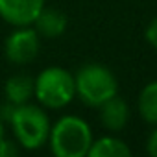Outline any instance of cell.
Returning <instances> with one entry per match:
<instances>
[{
	"mask_svg": "<svg viewBox=\"0 0 157 157\" xmlns=\"http://www.w3.org/2000/svg\"><path fill=\"white\" fill-rule=\"evenodd\" d=\"M48 144L56 157H85L93 144V131L83 118L65 115L52 124Z\"/></svg>",
	"mask_w": 157,
	"mask_h": 157,
	"instance_id": "6da1fadb",
	"label": "cell"
},
{
	"mask_svg": "<svg viewBox=\"0 0 157 157\" xmlns=\"http://www.w3.org/2000/svg\"><path fill=\"white\" fill-rule=\"evenodd\" d=\"M21 150H39L48 142L50 135V118L43 107L33 104H21L15 107L10 122Z\"/></svg>",
	"mask_w": 157,
	"mask_h": 157,
	"instance_id": "7a4b0ae2",
	"label": "cell"
},
{
	"mask_svg": "<svg viewBox=\"0 0 157 157\" xmlns=\"http://www.w3.org/2000/svg\"><path fill=\"white\" fill-rule=\"evenodd\" d=\"M74 96V74L63 67H46L33 78V98L46 109H63Z\"/></svg>",
	"mask_w": 157,
	"mask_h": 157,
	"instance_id": "3957f363",
	"label": "cell"
},
{
	"mask_svg": "<svg viewBox=\"0 0 157 157\" xmlns=\"http://www.w3.org/2000/svg\"><path fill=\"white\" fill-rule=\"evenodd\" d=\"M74 85L76 96H80L82 102L91 107H100L118 91L115 74L100 63H87L78 68L74 76Z\"/></svg>",
	"mask_w": 157,
	"mask_h": 157,
	"instance_id": "277c9868",
	"label": "cell"
},
{
	"mask_svg": "<svg viewBox=\"0 0 157 157\" xmlns=\"http://www.w3.org/2000/svg\"><path fill=\"white\" fill-rule=\"evenodd\" d=\"M41 48V35L33 26H15L4 41V56L13 65L32 63Z\"/></svg>",
	"mask_w": 157,
	"mask_h": 157,
	"instance_id": "5b68a950",
	"label": "cell"
},
{
	"mask_svg": "<svg viewBox=\"0 0 157 157\" xmlns=\"http://www.w3.org/2000/svg\"><path fill=\"white\" fill-rule=\"evenodd\" d=\"M44 8V0H0V19L15 26H32Z\"/></svg>",
	"mask_w": 157,
	"mask_h": 157,
	"instance_id": "8992f818",
	"label": "cell"
},
{
	"mask_svg": "<svg viewBox=\"0 0 157 157\" xmlns=\"http://www.w3.org/2000/svg\"><path fill=\"white\" fill-rule=\"evenodd\" d=\"M128 120H129V107L124 98L115 94L100 105V122L109 131L124 129Z\"/></svg>",
	"mask_w": 157,
	"mask_h": 157,
	"instance_id": "52a82bcc",
	"label": "cell"
},
{
	"mask_svg": "<svg viewBox=\"0 0 157 157\" xmlns=\"http://www.w3.org/2000/svg\"><path fill=\"white\" fill-rule=\"evenodd\" d=\"M32 26L37 30V33H39L41 37L56 39V37H59V35L65 33V30H67V17H65V13H61L59 10H56V8H46V6H44V8L41 10V13L37 15L35 22H33Z\"/></svg>",
	"mask_w": 157,
	"mask_h": 157,
	"instance_id": "ba28073f",
	"label": "cell"
},
{
	"mask_svg": "<svg viewBox=\"0 0 157 157\" xmlns=\"http://www.w3.org/2000/svg\"><path fill=\"white\" fill-rule=\"evenodd\" d=\"M4 96L15 105L28 104L33 98V78L28 74L10 76L4 83Z\"/></svg>",
	"mask_w": 157,
	"mask_h": 157,
	"instance_id": "9c48e42d",
	"label": "cell"
},
{
	"mask_svg": "<svg viewBox=\"0 0 157 157\" xmlns=\"http://www.w3.org/2000/svg\"><path fill=\"white\" fill-rule=\"evenodd\" d=\"M87 155L89 157H128L131 155V150L124 140L117 137H102L98 140H93Z\"/></svg>",
	"mask_w": 157,
	"mask_h": 157,
	"instance_id": "30bf717a",
	"label": "cell"
},
{
	"mask_svg": "<svg viewBox=\"0 0 157 157\" xmlns=\"http://www.w3.org/2000/svg\"><path fill=\"white\" fill-rule=\"evenodd\" d=\"M139 113L144 122L157 126V82L148 83L139 94Z\"/></svg>",
	"mask_w": 157,
	"mask_h": 157,
	"instance_id": "8fae6325",
	"label": "cell"
},
{
	"mask_svg": "<svg viewBox=\"0 0 157 157\" xmlns=\"http://www.w3.org/2000/svg\"><path fill=\"white\" fill-rule=\"evenodd\" d=\"M19 153H21V146L17 144V140H11L8 137L0 140V157H15Z\"/></svg>",
	"mask_w": 157,
	"mask_h": 157,
	"instance_id": "7c38bea8",
	"label": "cell"
},
{
	"mask_svg": "<svg viewBox=\"0 0 157 157\" xmlns=\"http://www.w3.org/2000/svg\"><path fill=\"white\" fill-rule=\"evenodd\" d=\"M144 35H146V41H148L153 48H157V17L148 24V28H146Z\"/></svg>",
	"mask_w": 157,
	"mask_h": 157,
	"instance_id": "4fadbf2b",
	"label": "cell"
},
{
	"mask_svg": "<svg viewBox=\"0 0 157 157\" xmlns=\"http://www.w3.org/2000/svg\"><path fill=\"white\" fill-rule=\"evenodd\" d=\"M146 151L151 155V157H157V128L150 133L148 137V142H146Z\"/></svg>",
	"mask_w": 157,
	"mask_h": 157,
	"instance_id": "5bb4252c",
	"label": "cell"
},
{
	"mask_svg": "<svg viewBox=\"0 0 157 157\" xmlns=\"http://www.w3.org/2000/svg\"><path fill=\"white\" fill-rule=\"evenodd\" d=\"M4 137H6V122L0 118V140H2Z\"/></svg>",
	"mask_w": 157,
	"mask_h": 157,
	"instance_id": "9a60e30c",
	"label": "cell"
}]
</instances>
